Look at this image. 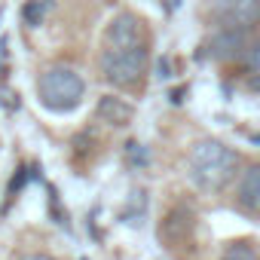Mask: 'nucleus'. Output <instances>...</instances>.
<instances>
[{"label":"nucleus","instance_id":"nucleus-10","mask_svg":"<svg viewBox=\"0 0 260 260\" xmlns=\"http://www.w3.org/2000/svg\"><path fill=\"white\" fill-rule=\"evenodd\" d=\"M220 260H260V254H257L254 245H248V242H236V245H230V248L223 251Z\"/></svg>","mask_w":260,"mask_h":260},{"label":"nucleus","instance_id":"nucleus-9","mask_svg":"<svg viewBox=\"0 0 260 260\" xmlns=\"http://www.w3.org/2000/svg\"><path fill=\"white\" fill-rule=\"evenodd\" d=\"M52 7H55V0H28L25 10H22L25 25H28V28H40V25H43V19L49 16V10H52Z\"/></svg>","mask_w":260,"mask_h":260},{"label":"nucleus","instance_id":"nucleus-6","mask_svg":"<svg viewBox=\"0 0 260 260\" xmlns=\"http://www.w3.org/2000/svg\"><path fill=\"white\" fill-rule=\"evenodd\" d=\"M144 37V22L135 13H116L104 31V43H141Z\"/></svg>","mask_w":260,"mask_h":260},{"label":"nucleus","instance_id":"nucleus-12","mask_svg":"<svg viewBox=\"0 0 260 260\" xmlns=\"http://www.w3.org/2000/svg\"><path fill=\"white\" fill-rule=\"evenodd\" d=\"M248 89L251 92H260V71H251L248 74Z\"/></svg>","mask_w":260,"mask_h":260},{"label":"nucleus","instance_id":"nucleus-11","mask_svg":"<svg viewBox=\"0 0 260 260\" xmlns=\"http://www.w3.org/2000/svg\"><path fill=\"white\" fill-rule=\"evenodd\" d=\"M245 64H248V71H260V37L248 46V52H245Z\"/></svg>","mask_w":260,"mask_h":260},{"label":"nucleus","instance_id":"nucleus-7","mask_svg":"<svg viewBox=\"0 0 260 260\" xmlns=\"http://www.w3.org/2000/svg\"><path fill=\"white\" fill-rule=\"evenodd\" d=\"M236 202L248 214H260V166H248L239 178Z\"/></svg>","mask_w":260,"mask_h":260},{"label":"nucleus","instance_id":"nucleus-4","mask_svg":"<svg viewBox=\"0 0 260 260\" xmlns=\"http://www.w3.org/2000/svg\"><path fill=\"white\" fill-rule=\"evenodd\" d=\"M205 10L214 25L251 31L260 25V0H205Z\"/></svg>","mask_w":260,"mask_h":260},{"label":"nucleus","instance_id":"nucleus-3","mask_svg":"<svg viewBox=\"0 0 260 260\" xmlns=\"http://www.w3.org/2000/svg\"><path fill=\"white\" fill-rule=\"evenodd\" d=\"M150 64V46L147 40L141 43H104L101 49V74L110 86L128 89L141 83Z\"/></svg>","mask_w":260,"mask_h":260},{"label":"nucleus","instance_id":"nucleus-13","mask_svg":"<svg viewBox=\"0 0 260 260\" xmlns=\"http://www.w3.org/2000/svg\"><path fill=\"white\" fill-rule=\"evenodd\" d=\"M19 260H55V257H49V254H22Z\"/></svg>","mask_w":260,"mask_h":260},{"label":"nucleus","instance_id":"nucleus-5","mask_svg":"<svg viewBox=\"0 0 260 260\" xmlns=\"http://www.w3.org/2000/svg\"><path fill=\"white\" fill-rule=\"evenodd\" d=\"M205 52H208L211 58L233 61V58H239V55L248 52V31L217 25V31H214V34L208 37V43H205Z\"/></svg>","mask_w":260,"mask_h":260},{"label":"nucleus","instance_id":"nucleus-8","mask_svg":"<svg viewBox=\"0 0 260 260\" xmlns=\"http://www.w3.org/2000/svg\"><path fill=\"white\" fill-rule=\"evenodd\" d=\"M132 116H135V107L125 104L116 95H104L98 101V119L107 122V125H128V122H132Z\"/></svg>","mask_w":260,"mask_h":260},{"label":"nucleus","instance_id":"nucleus-1","mask_svg":"<svg viewBox=\"0 0 260 260\" xmlns=\"http://www.w3.org/2000/svg\"><path fill=\"white\" fill-rule=\"evenodd\" d=\"M239 153L233 147H226L223 141H214V138H205L199 144H193L190 150V159H187V169H190V181L205 190V193H217L223 190L236 172H239Z\"/></svg>","mask_w":260,"mask_h":260},{"label":"nucleus","instance_id":"nucleus-2","mask_svg":"<svg viewBox=\"0 0 260 260\" xmlns=\"http://www.w3.org/2000/svg\"><path fill=\"white\" fill-rule=\"evenodd\" d=\"M86 80L71 64H49L37 80V98L52 113H71L83 104Z\"/></svg>","mask_w":260,"mask_h":260}]
</instances>
